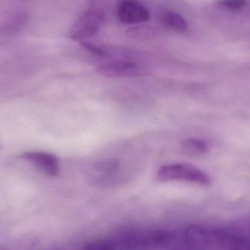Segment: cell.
I'll return each mask as SVG.
<instances>
[{"label": "cell", "mask_w": 250, "mask_h": 250, "mask_svg": "<svg viewBox=\"0 0 250 250\" xmlns=\"http://www.w3.org/2000/svg\"><path fill=\"white\" fill-rule=\"evenodd\" d=\"M174 233L166 229H130L115 238L120 250H147L163 248L174 239Z\"/></svg>", "instance_id": "1"}, {"label": "cell", "mask_w": 250, "mask_h": 250, "mask_svg": "<svg viewBox=\"0 0 250 250\" xmlns=\"http://www.w3.org/2000/svg\"><path fill=\"white\" fill-rule=\"evenodd\" d=\"M157 179L160 182H184L208 186L211 177L201 169L188 163L165 165L157 170Z\"/></svg>", "instance_id": "2"}, {"label": "cell", "mask_w": 250, "mask_h": 250, "mask_svg": "<svg viewBox=\"0 0 250 250\" xmlns=\"http://www.w3.org/2000/svg\"><path fill=\"white\" fill-rule=\"evenodd\" d=\"M104 21V17L101 12L87 10L73 23L69 32V36L73 41H86L99 32Z\"/></svg>", "instance_id": "3"}, {"label": "cell", "mask_w": 250, "mask_h": 250, "mask_svg": "<svg viewBox=\"0 0 250 250\" xmlns=\"http://www.w3.org/2000/svg\"><path fill=\"white\" fill-rule=\"evenodd\" d=\"M98 73L108 78L138 77L145 76L148 70L138 63L129 60H114L101 64Z\"/></svg>", "instance_id": "4"}, {"label": "cell", "mask_w": 250, "mask_h": 250, "mask_svg": "<svg viewBox=\"0 0 250 250\" xmlns=\"http://www.w3.org/2000/svg\"><path fill=\"white\" fill-rule=\"evenodd\" d=\"M119 20L124 24L145 23L151 18L149 10L137 0H123L117 9Z\"/></svg>", "instance_id": "5"}, {"label": "cell", "mask_w": 250, "mask_h": 250, "mask_svg": "<svg viewBox=\"0 0 250 250\" xmlns=\"http://www.w3.org/2000/svg\"><path fill=\"white\" fill-rule=\"evenodd\" d=\"M182 236L185 243L192 248H207L218 242V231L199 225H190L185 228Z\"/></svg>", "instance_id": "6"}, {"label": "cell", "mask_w": 250, "mask_h": 250, "mask_svg": "<svg viewBox=\"0 0 250 250\" xmlns=\"http://www.w3.org/2000/svg\"><path fill=\"white\" fill-rule=\"evenodd\" d=\"M22 157L48 176L55 177L60 173V163L54 154L42 151H32L25 153Z\"/></svg>", "instance_id": "7"}, {"label": "cell", "mask_w": 250, "mask_h": 250, "mask_svg": "<svg viewBox=\"0 0 250 250\" xmlns=\"http://www.w3.org/2000/svg\"><path fill=\"white\" fill-rule=\"evenodd\" d=\"M159 19L162 26L167 30L181 34L188 31V23L186 19L174 10H164L160 13Z\"/></svg>", "instance_id": "8"}, {"label": "cell", "mask_w": 250, "mask_h": 250, "mask_svg": "<svg viewBox=\"0 0 250 250\" xmlns=\"http://www.w3.org/2000/svg\"><path fill=\"white\" fill-rule=\"evenodd\" d=\"M208 145L200 138H188L182 142V150L188 156H201L208 153Z\"/></svg>", "instance_id": "9"}, {"label": "cell", "mask_w": 250, "mask_h": 250, "mask_svg": "<svg viewBox=\"0 0 250 250\" xmlns=\"http://www.w3.org/2000/svg\"><path fill=\"white\" fill-rule=\"evenodd\" d=\"M82 250H120L115 238H98L85 244Z\"/></svg>", "instance_id": "10"}, {"label": "cell", "mask_w": 250, "mask_h": 250, "mask_svg": "<svg viewBox=\"0 0 250 250\" xmlns=\"http://www.w3.org/2000/svg\"><path fill=\"white\" fill-rule=\"evenodd\" d=\"M129 35L134 38H149L155 35V31L152 28L147 26H138V27L132 28L129 29Z\"/></svg>", "instance_id": "11"}, {"label": "cell", "mask_w": 250, "mask_h": 250, "mask_svg": "<svg viewBox=\"0 0 250 250\" xmlns=\"http://www.w3.org/2000/svg\"><path fill=\"white\" fill-rule=\"evenodd\" d=\"M219 5L230 10H241L246 4V0H218Z\"/></svg>", "instance_id": "12"}, {"label": "cell", "mask_w": 250, "mask_h": 250, "mask_svg": "<svg viewBox=\"0 0 250 250\" xmlns=\"http://www.w3.org/2000/svg\"><path fill=\"white\" fill-rule=\"evenodd\" d=\"M82 45L85 49L89 51V52L98 56H105L107 54L106 51L103 47L100 45H95L92 42L87 41H82Z\"/></svg>", "instance_id": "13"}]
</instances>
